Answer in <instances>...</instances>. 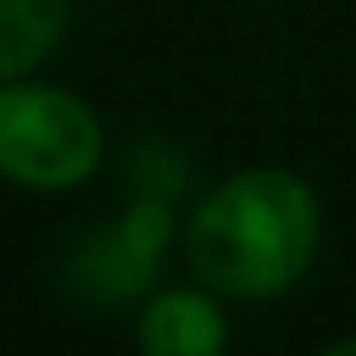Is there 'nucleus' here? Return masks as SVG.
Returning a JSON list of instances; mask_svg holds the SVG:
<instances>
[{"label":"nucleus","mask_w":356,"mask_h":356,"mask_svg":"<svg viewBox=\"0 0 356 356\" xmlns=\"http://www.w3.org/2000/svg\"><path fill=\"white\" fill-rule=\"evenodd\" d=\"M74 15V0H0V83L40 69Z\"/></svg>","instance_id":"obj_5"},{"label":"nucleus","mask_w":356,"mask_h":356,"mask_svg":"<svg viewBox=\"0 0 356 356\" xmlns=\"http://www.w3.org/2000/svg\"><path fill=\"white\" fill-rule=\"evenodd\" d=\"M166 239H171V210L161 200H137L118 220V229H108L98 244L83 249L79 278H88L93 298H108V302L137 298L152 283L166 254Z\"/></svg>","instance_id":"obj_3"},{"label":"nucleus","mask_w":356,"mask_h":356,"mask_svg":"<svg viewBox=\"0 0 356 356\" xmlns=\"http://www.w3.org/2000/svg\"><path fill=\"white\" fill-rule=\"evenodd\" d=\"M103 161L98 113L49 83H0V181L25 191L83 186Z\"/></svg>","instance_id":"obj_2"},{"label":"nucleus","mask_w":356,"mask_h":356,"mask_svg":"<svg viewBox=\"0 0 356 356\" xmlns=\"http://www.w3.org/2000/svg\"><path fill=\"white\" fill-rule=\"evenodd\" d=\"M229 341L225 312L200 288H171L137 317V346L152 356H220Z\"/></svg>","instance_id":"obj_4"},{"label":"nucleus","mask_w":356,"mask_h":356,"mask_svg":"<svg viewBox=\"0 0 356 356\" xmlns=\"http://www.w3.org/2000/svg\"><path fill=\"white\" fill-rule=\"evenodd\" d=\"M322 244V205L312 186L283 166L225 176L186 225V259L210 293L283 298L302 283Z\"/></svg>","instance_id":"obj_1"}]
</instances>
